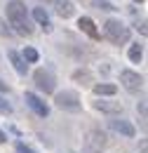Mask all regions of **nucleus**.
Instances as JSON below:
<instances>
[{
    "label": "nucleus",
    "mask_w": 148,
    "mask_h": 153,
    "mask_svg": "<svg viewBox=\"0 0 148 153\" xmlns=\"http://www.w3.org/2000/svg\"><path fill=\"white\" fill-rule=\"evenodd\" d=\"M42 2H52V0H42Z\"/></svg>",
    "instance_id": "nucleus-25"
},
{
    "label": "nucleus",
    "mask_w": 148,
    "mask_h": 153,
    "mask_svg": "<svg viewBox=\"0 0 148 153\" xmlns=\"http://www.w3.org/2000/svg\"><path fill=\"white\" fill-rule=\"evenodd\" d=\"M141 57H144L141 45H132V47H130V59H132V61H141Z\"/></svg>",
    "instance_id": "nucleus-15"
},
{
    "label": "nucleus",
    "mask_w": 148,
    "mask_h": 153,
    "mask_svg": "<svg viewBox=\"0 0 148 153\" xmlns=\"http://www.w3.org/2000/svg\"><path fill=\"white\" fill-rule=\"evenodd\" d=\"M120 82H122L130 92H136V90L144 85V78L139 76V73H134V71H122V73H120Z\"/></svg>",
    "instance_id": "nucleus-5"
},
{
    "label": "nucleus",
    "mask_w": 148,
    "mask_h": 153,
    "mask_svg": "<svg viewBox=\"0 0 148 153\" xmlns=\"http://www.w3.org/2000/svg\"><path fill=\"white\" fill-rule=\"evenodd\" d=\"M56 106L64 111H80V97L75 92H59L56 94Z\"/></svg>",
    "instance_id": "nucleus-3"
},
{
    "label": "nucleus",
    "mask_w": 148,
    "mask_h": 153,
    "mask_svg": "<svg viewBox=\"0 0 148 153\" xmlns=\"http://www.w3.org/2000/svg\"><path fill=\"white\" fill-rule=\"evenodd\" d=\"M73 78H75V80H90V73H87V71H78Z\"/></svg>",
    "instance_id": "nucleus-20"
},
{
    "label": "nucleus",
    "mask_w": 148,
    "mask_h": 153,
    "mask_svg": "<svg viewBox=\"0 0 148 153\" xmlns=\"http://www.w3.org/2000/svg\"><path fill=\"white\" fill-rule=\"evenodd\" d=\"M104 33H106V38L111 40V42H115V45H122V42H127V38H130V28L120 19H108L104 24Z\"/></svg>",
    "instance_id": "nucleus-2"
},
{
    "label": "nucleus",
    "mask_w": 148,
    "mask_h": 153,
    "mask_svg": "<svg viewBox=\"0 0 148 153\" xmlns=\"http://www.w3.org/2000/svg\"><path fill=\"white\" fill-rule=\"evenodd\" d=\"M33 19H36L45 31H50V28H52V26H50V17H47V12H45L42 7H36V10H33Z\"/></svg>",
    "instance_id": "nucleus-12"
},
{
    "label": "nucleus",
    "mask_w": 148,
    "mask_h": 153,
    "mask_svg": "<svg viewBox=\"0 0 148 153\" xmlns=\"http://www.w3.org/2000/svg\"><path fill=\"white\" fill-rule=\"evenodd\" d=\"M0 92H7V85H5L2 80H0Z\"/></svg>",
    "instance_id": "nucleus-23"
},
{
    "label": "nucleus",
    "mask_w": 148,
    "mask_h": 153,
    "mask_svg": "<svg viewBox=\"0 0 148 153\" xmlns=\"http://www.w3.org/2000/svg\"><path fill=\"white\" fill-rule=\"evenodd\" d=\"M75 7L71 0H56V14L59 17H64V19H68V17H73Z\"/></svg>",
    "instance_id": "nucleus-8"
},
{
    "label": "nucleus",
    "mask_w": 148,
    "mask_h": 153,
    "mask_svg": "<svg viewBox=\"0 0 148 153\" xmlns=\"http://www.w3.org/2000/svg\"><path fill=\"white\" fill-rule=\"evenodd\" d=\"M94 7H99V10H115L108 0H94Z\"/></svg>",
    "instance_id": "nucleus-17"
},
{
    "label": "nucleus",
    "mask_w": 148,
    "mask_h": 153,
    "mask_svg": "<svg viewBox=\"0 0 148 153\" xmlns=\"http://www.w3.org/2000/svg\"><path fill=\"white\" fill-rule=\"evenodd\" d=\"M118 92V87L115 85H94V94L104 97V94H115Z\"/></svg>",
    "instance_id": "nucleus-14"
},
{
    "label": "nucleus",
    "mask_w": 148,
    "mask_h": 153,
    "mask_svg": "<svg viewBox=\"0 0 148 153\" xmlns=\"http://www.w3.org/2000/svg\"><path fill=\"white\" fill-rule=\"evenodd\" d=\"M134 2H144V0H134Z\"/></svg>",
    "instance_id": "nucleus-24"
},
{
    "label": "nucleus",
    "mask_w": 148,
    "mask_h": 153,
    "mask_svg": "<svg viewBox=\"0 0 148 153\" xmlns=\"http://www.w3.org/2000/svg\"><path fill=\"white\" fill-rule=\"evenodd\" d=\"M7 54H10V59H12V64H14V68H17V73H21V76H24V73H26V64H24V59L19 57V54L14 52V50H10Z\"/></svg>",
    "instance_id": "nucleus-13"
},
{
    "label": "nucleus",
    "mask_w": 148,
    "mask_h": 153,
    "mask_svg": "<svg viewBox=\"0 0 148 153\" xmlns=\"http://www.w3.org/2000/svg\"><path fill=\"white\" fill-rule=\"evenodd\" d=\"M5 141H7V137H5V132L0 130V144H5Z\"/></svg>",
    "instance_id": "nucleus-22"
},
{
    "label": "nucleus",
    "mask_w": 148,
    "mask_h": 153,
    "mask_svg": "<svg viewBox=\"0 0 148 153\" xmlns=\"http://www.w3.org/2000/svg\"><path fill=\"white\" fill-rule=\"evenodd\" d=\"M87 144H90V146H94V149H101V146L106 144V134L99 132V130L87 132Z\"/></svg>",
    "instance_id": "nucleus-11"
},
{
    "label": "nucleus",
    "mask_w": 148,
    "mask_h": 153,
    "mask_svg": "<svg viewBox=\"0 0 148 153\" xmlns=\"http://www.w3.org/2000/svg\"><path fill=\"white\" fill-rule=\"evenodd\" d=\"M0 113H12V106L7 101H2V99H0Z\"/></svg>",
    "instance_id": "nucleus-19"
},
{
    "label": "nucleus",
    "mask_w": 148,
    "mask_h": 153,
    "mask_svg": "<svg viewBox=\"0 0 148 153\" xmlns=\"http://www.w3.org/2000/svg\"><path fill=\"white\" fill-rule=\"evenodd\" d=\"M78 26H80V31H85L90 38H94V40L99 38V31H96V26H94V21L90 19V17H82V19L78 21Z\"/></svg>",
    "instance_id": "nucleus-9"
},
{
    "label": "nucleus",
    "mask_w": 148,
    "mask_h": 153,
    "mask_svg": "<svg viewBox=\"0 0 148 153\" xmlns=\"http://www.w3.org/2000/svg\"><path fill=\"white\" fill-rule=\"evenodd\" d=\"M17 153H36V151H33V149H28L26 144H21V141H19V144H17Z\"/></svg>",
    "instance_id": "nucleus-18"
},
{
    "label": "nucleus",
    "mask_w": 148,
    "mask_h": 153,
    "mask_svg": "<svg viewBox=\"0 0 148 153\" xmlns=\"http://www.w3.org/2000/svg\"><path fill=\"white\" fill-rule=\"evenodd\" d=\"M111 127L115 130V132L125 134V137H134V134H136L134 125H132V123H127V120H111Z\"/></svg>",
    "instance_id": "nucleus-7"
},
{
    "label": "nucleus",
    "mask_w": 148,
    "mask_h": 153,
    "mask_svg": "<svg viewBox=\"0 0 148 153\" xmlns=\"http://www.w3.org/2000/svg\"><path fill=\"white\" fill-rule=\"evenodd\" d=\"M26 104H28V106H31V108H33V111H36L38 115H42V118H45V115L50 113L47 104H45V101H42L40 97H36L33 92H26Z\"/></svg>",
    "instance_id": "nucleus-6"
},
{
    "label": "nucleus",
    "mask_w": 148,
    "mask_h": 153,
    "mask_svg": "<svg viewBox=\"0 0 148 153\" xmlns=\"http://www.w3.org/2000/svg\"><path fill=\"white\" fill-rule=\"evenodd\" d=\"M92 153H101V151H92Z\"/></svg>",
    "instance_id": "nucleus-26"
},
{
    "label": "nucleus",
    "mask_w": 148,
    "mask_h": 153,
    "mask_svg": "<svg viewBox=\"0 0 148 153\" xmlns=\"http://www.w3.org/2000/svg\"><path fill=\"white\" fill-rule=\"evenodd\" d=\"M24 61H38V52L36 50H33V47H26V50H24Z\"/></svg>",
    "instance_id": "nucleus-16"
},
{
    "label": "nucleus",
    "mask_w": 148,
    "mask_h": 153,
    "mask_svg": "<svg viewBox=\"0 0 148 153\" xmlns=\"http://www.w3.org/2000/svg\"><path fill=\"white\" fill-rule=\"evenodd\" d=\"M7 19L12 21L17 33H21V36H31L33 33V26L28 24V14H26V5L21 0H10L7 2Z\"/></svg>",
    "instance_id": "nucleus-1"
},
{
    "label": "nucleus",
    "mask_w": 148,
    "mask_h": 153,
    "mask_svg": "<svg viewBox=\"0 0 148 153\" xmlns=\"http://www.w3.org/2000/svg\"><path fill=\"white\" fill-rule=\"evenodd\" d=\"M136 28H139V33H141V36H146V21H141Z\"/></svg>",
    "instance_id": "nucleus-21"
},
{
    "label": "nucleus",
    "mask_w": 148,
    "mask_h": 153,
    "mask_svg": "<svg viewBox=\"0 0 148 153\" xmlns=\"http://www.w3.org/2000/svg\"><path fill=\"white\" fill-rule=\"evenodd\" d=\"M94 106H96V111H104V113H120L122 111L120 101H96Z\"/></svg>",
    "instance_id": "nucleus-10"
},
{
    "label": "nucleus",
    "mask_w": 148,
    "mask_h": 153,
    "mask_svg": "<svg viewBox=\"0 0 148 153\" xmlns=\"http://www.w3.org/2000/svg\"><path fill=\"white\" fill-rule=\"evenodd\" d=\"M36 85L38 90H42L45 94H50V92H54V78H52V73H47V71H36Z\"/></svg>",
    "instance_id": "nucleus-4"
}]
</instances>
